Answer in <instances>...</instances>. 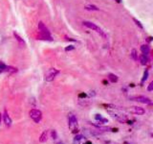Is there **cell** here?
<instances>
[{
    "label": "cell",
    "instance_id": "obj_1",
    "mask_svg": "<svg viewBox=\"0 0 153 144\" xmlns=\"http://www.w3.org/2000/svg\"><path fill=\"white\" fill-rule=\"evenodd\" d=\"M68 126L72 133L76 134L79 132V125H78V119L75 114L69 113L68 114Z\"/></svg>",
    "mask_w": 153,
    "mask_h": 144
},
{
    "label": "cell",
    "instance_id": "obj_2",
    "mask_svg": "<svg viewBox=\"0 0 153 144\" xmlns=\"http://www.w3.org/2000/svg\"><path fill=\"white\" fill-rule=\"evenodd\" d=\"M83 25L86 26L87 28L91 29V30L95 31L96 33H98V34H100L102 38H106V35H105L104 32L102 31V29L100 28L98 25H96L95 23H93V22H90V21H83Z\"/></svg>",
    "mask_w": 153,
    "mask_h": 144
},
{
    "label": "cell",
    "instance_id": "obj_3",
    "mask_svg": "<svg viewBox=\"0 0 153 144\" xmlns=\"http://www.w3.org/2000/svg\"><path fill=\"white\" fill-rule=\"evenodd\" d=\"M38 30L41 32L42 34V38L43 39H48V40H52V39H51V36H50V32H49L48 28L46 27L45 25H44V23L43 22H38Z\"/></svg>",
    "mask_w": 153,
    "mask_h": 144
},
{
    "label": "cell",
    "instance_id": "obj_4",
    "mask_svg": "<svg viewBox=\"0 0 153 144\" xmlns=\"http://www.w3.org/2000/svg\"><path fill=\"white\" fill-rule=\"evenodd\" d=\"M30 117H31L32 119L35 121V123H39L42 119V113L39 111V109H33L30 111Z\"/></svg>",
    "mask_w": 153,
    "mask_h": 144
},
{
    "label": "cell",
    "instance_id": "obj_5",
    "mask_svg": "<svg viewBox=\"0 0 153 144\" xmlns=\"http://www.w3.org/2000/svg\"><path fill=\"white\" fill-rule=\"evenodd\" d=\"M59 74V70H58L56 68H50L45 73V78L44 79L47 82H52Z\"/></svg>",
    "mask_w": 153,
    "mask_h": 144
},
{
    "label": "cell",
    "instance_id": "obj_6",
    "mask_svg": "<svg viewBox=\"0 0 153 144\" xmlns=\"http://www.w3.org/2000/svg\"><path fill=\"white\" fill-rule=\"evenodd\" d=\"M130 100L143 103V104H152V101L150 100V98L146 97V96H133V97H130Z\"/></svg>",
    "mask_w": 153,
    "mask_h": 144
},
{
    "label": "cell",
    "instance_id": "obj_7",
    "mask_svg": "<svg viewBox=\"0 0 153 144\" xmlns=\"http://www.w3.org/2000/svg\"><path fill=\"white\" fill-rule=\"evenodd\" d=\"M129 112L131 113H134V114L141 115V114H144V113H145V109H144L143 108H141V107H130Z\"/></svg>",
    "mask_w": 153,
    "mask_h": 144
},
{
    "label": "cell",
    "instance_id": "obj_8",
    "mask_svg": "<svg viewBox=\"0 0 153 144\" xmlns=\"http://www.w3.org/2000/svg\"><path fill=\"white\" fill-rule=\"evenodd\" d=\"M3 120H4V123H5V125L7 127H10L12 126V123H13V121H12V119H11L10 115L8 114L7 111H5L4 112V114H3Z\"/></svg>",
    "mask_w": 153,
    "mask_h": 144
},
{
    "label": "cell",
    "instance_id": "obj_9",
    "mask_svg": "<svg viewBox=\"0 0 153 144\" xmlns=\"http://www.w3.org/2000/svg\"><path fill=\"white\" fill-rule=\"evenodd\" d=\"M85 142V137L82 134H76L74 139V144H84Z\"/></svg>",
    "mask_w": 153,
    "mask_h": 144
},
{
    "label": "cell",
    "instance_id": "obj_10",
    "mask_svg": "<svg viewBox=\"0 0 153 144\" xmlns=\"http://www.w3.org/2000/svg\"><path fill=\"white\" fill-rule=\"evenodd\" d=\"M48 137H49V132L48 131H44L42 134L40 135V138H39V141L41 142V143H44L46 141L48 140Z\"/></svg>",
    "mask_w": 153,
    "mask_h": 144
},
{
    "label": "cell",
    "instance_id": "obj_11",
    "mask_svg": "<svg viewBox=\"0 0 153 144\" xmlns=\"http://www.w3.org/2000/svg\"><path fill=\"white\" fill-rule=\"evenodd\" d=\"M140 62H141V64L146 65V63H148V57H147V55H146V54H142V55L140 56Z\"/></svg>",
    "mask_w": 153,
    "mask_h": 144
},
{
    "label": "cell",
    "instance_id": "obj_12",
    "mask_svg": "<svg viewBox=\"0 0 153 144\" xmlns=\"http://www.w3.org/2000/svg\"><path fill=\"white\" fill-rule=\"evenodd\" d=\"M141 51H142L143 54L147 55V54L150 52V47L147 45V44H143V45L141 46Z\"/></svg>",
    "mask_w": 153,
    "mask_h": 144
},
{
    "label": "cell",
    "instance_id": "obj_13",
    "mask_svg": "<svg viewBox=\"0 0 153 144\" xmlns=\"http://www.w3.org/2000/svg\"><path fill=\"white\" fill-rule=\"evenodd\" d=\"M14 38H15V39L17 40L18 43H19L20 45H25V42H24V40H23V39H21V37L18 35L17 33L14 32Z\"/></svg>",
    "mask_w": 153,
    "mask_h": 144
},
{
    "label": "cell",
    "instance_id": "obj_14",
    "mask_svg": "<svg viewBox=\"0 0 153 144\" xmlns=\"http://www.w3.org/2000/svg\"><path fill=\"white\" fill-rule=\"evenodd\" d=\"M108 79H109V81L112 82V83H116V82H118V76L117 75H115V74H108Z\"/></svg>",
    "mask_w": 153,
    "mask_h": 144
},
{
    "label": "cell",
    "instance_id": "obj_15",
    "mask_svg": "<svg viewBox=\"0 0 153 144\" xmlns=\"http://www.w3.org/2000/svg\"><path fill=\"white\" fill-rule=\"evenodd\" d=\"M130 57H131V59H132V60H134V61L138 60V54H137V50L132 49V51H131V54H130Z\"/></svg>",
    "mask_w": 153,
    "mask_h": 144
},
{
    "label": "cell",
    "instance_id": "obj_16",
    "mask_svg": "<svg viewBox=\"0 0 153 144\" xmlns=\"http://www.w3.org/2000/svg\"><path fill=\"white\" fill-rule=\"evenodd\" d=\"M85 10L88 11H99V8H97L95 5H87L85 6Z\"/></svg>",
    "mask_w": 153,
    "mask_h": 144
},
{
    "label": "cell",
    "instance_id": "obj_17",
    "mask_svg": "<svg viewBox=\"0 0 153 144\" xmlns=\"http://www.w3.org/2000/svg\"><path fill=\"white\" fill-rule=\"evenodd\" d=\"M147 77H148V71L146 70V71H145V73H144V77H143V79H142V82H145L147 79Z\"/></svg>",
    "mask_w": 153,
    "mask_h": 144
},
{
    "label": "cell",
    "instance_id": "obj_18",
    "mask_svg": "<svg viewBox=\"0 0 153 144\" xmlns=\"http://www.w3.org/2000/svg\"><path fill=\"white\" fill-rule=\"evenodd\" d=\"M133 20L135 21V23H136V24H137V25H138V26H139V27H140V28H141V29H143V28H144V27H143V25L141 24V22H140L139 20H137L136 18H133Z\"/></svg>",
    "mask_w": 153,
    "mask_h": 144
},
{
    "label": "cell",
    "instance_id": "obj_19",
    "mask_svg": "<svg viewBox=\"0 0 153 144\" xmlns=\"http://www.w3.org/2000/svg\"><path fill=\"white\" fill-rule=\"evenodd\" d=\"M147 90L148 91H152L153 90V82H151L149 84H148V88H147Z\"/></svg>",
    "mask_w": 153,
    "mask_h": 144
},
{
    "label": "cell",
    "instance_id": "obj_20",
    "mask_svg": "<svg viewBox=\"0 0 153 144\" xmlns=\"http://www.w3.org/2000/svg\"><path fill=\"white\" fill-rule=\"evenodd\" d=\"M51 134H52L53 139H56V137H58V135H56V131H52V133H51Z\"/></svg>",
    "mask_w": 153,
    "mask_h": 144
},
{
    "label": "cell",
    "instance_id": "obj_21",
    "mask_svg": "<svg viewBox=\"0 0 153 144\" xmlns=\"http://www.w3.org/2000/svg\"><path fill=\"white\" fill-rule=\"evenodd\" d=\"M103 144H119V143L115 142V141H112V140H107V141H104Z\"/></svg>",
    "mask_w": 153,
    "mask_h": 144
},
{
    "label": "cell",
    "instance_id": "obj_22",
    "mask_svg": "<svg viewBox=\"0 0 153 144\" xmlns=\"http://www.w3.org/2000/svg\"><path fill=\"white\" fill-rule=\"evenodd\" d=\"M5 68H6V66L4 65L3 63H0V73L2 72V71H4L5 70Z\"/></svg>",
    "mask_w": 153,
    "mask_h": 144
},
{
    "label": "cell",
    "instance_id": "obj_23",
    "mask_svg": "<svg viewBox=\"0 0 153 144\" xmlns=\"http://www.w3.org/2000/svg\"><path fill=\"white\" fill-rule=\"evenodd\" d=\"M73 49H74V46L71 45V46H69V47H66V49L65 50H66V51H69V50H73Z\"/></svg>",
    "mask_w": 153,
    "mask_h": 144
},
{
    "label": "cell",
    "instance_id": "obj_24",
    "mask_svg": "<svg viewBox=\"0 0 153 144\" xmlns=\"http://www.w3.org/2000/svg\"><path fill=\"white\" fill-rule=\"evenodd\" d=\"M56 144H64V142H62V141H59V142H56Z\"/></svg>",
    "mask_w": 153,
    "mask_h": 144
},
{
    "label": "cell",
    "instance_id": "obj_25",
    "mask_svg": "<svg viewBox=\"0 0 153 144\" xmlns=\"http://www.w3.org/2000/svg\"><path fill=\"white\" fill-rule=\"evenodd\" d=\"M84 144H92L90 141H86V142H84Z\"/></svg>",
    "mask_w": 153,
    "mask_h": 144
},
{
    "label": "cell",
    "instance_id": "obj_26",
    "mask_svg": "<svg viewBox=\"0 0 153 144\" xmlns=\"http://www.w3.org/2000/svg\"><path fill=\"white\" fill-rule=\"evenodd\" d=\"M1 120H2V114L0 113V124H1Z\"/></svg>",
    "mask_w": 153,
    "mask_h": 144
},
{
    "label": "cell",
    "instance_id": "obj_27",
    "mask_svg": "<svg viewBox=\"0 0 153 144\" xmlns=\"http://www.w3.org/2000/svg\"><path fill=\"white\" fill-rule=\"evenodd\" d=\"M117 1H118L119 3H121V2H122V1H121V0H117Z\"/></svg>",
    "mask_w": 153,
    "mask_h": 144
}]
</instances>
